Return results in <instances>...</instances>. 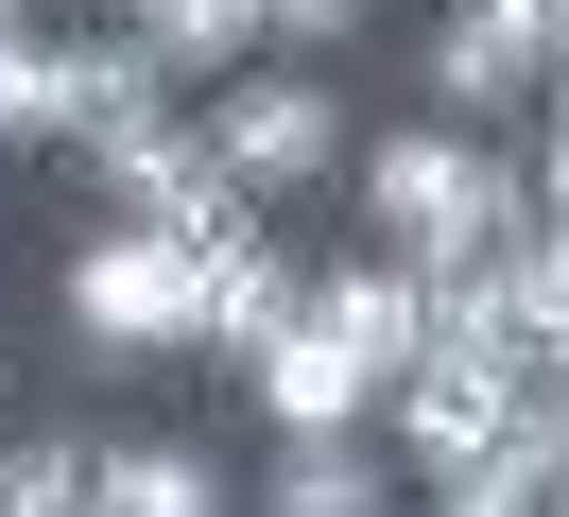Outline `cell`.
<instances>
[{
  "instance_id": "obj_1",
  "label": "cell",
  "mask_w": 569,
  "mask_h": 517,
  "mask_svg": "<svg viewBox=\"0 0 569 517\" xmlns=\"http://www.w3.org/2000/svg\"><path fill=\"white\" fill-rule=\"evenodd\" d=\"M346 207H362V241H380L397 276L483 259L500 225H569V207L518 190V156H500V138H449V121H380V138L346 156Z\"/></svg>"
},
{
  "instance_id": "obj_2",
  "label": "cell",
  "mask_w": 569,
  "mask_h": 517,
  "mask_svg": "<svg viewBox=\"0 0 569 517\" xmlns=\"http://www.w3.org/2000/svg\"><path fill=\"white\" fill-rule=\"evenodd\" d=\"M190 138H208V172L277 225V207H328L346 190V156H362V103H346V69H224V87H190Z\"/></svg>"
},
{
  "instance_id": "obj_3",
  "label": "cell",
  "mask_w": 569,
  "mask_h": 517,
  "mask_svg": "<svg viewBox=\"0 0 569 517\" xmlns=\"http://www.w3.org/2000/svg\"><path fill=\"white\" fill-rule=\"evenodd\" d=\"M52 310H70L87 379H173V362H208V294H190V241L87 225V241H70V276H52Z\"/></svg>"
},
{
  "instance_id": "obj_4",
  "label": "cell",
  "mask_w": 569,
  "mask_h": 517,
  "mask_svg": "<svg viewBox=\"0 0 569 517\" xmlns=\"http://www.w3.org/2000/svg\"><path fill=\"white\" fill-rule=\"evenodd\" d=\"M552 87H569V0H449L415 34V121H449V138L552 121Z\"/></svg>"
},
{
  "instance_id": "obj_5",
  "label": "cell",
  "mask_w": 569,
  "mask_h": 517,
  "mask_svg": "<svg viewBox=\"0 0 569 517\" xmlns=\"http://www.w3.org/2000/svg\"><path fill=\"white\" fill-rule=\"evenodd\" d=\"M362 431L397 483H466L500 466V431H569V362H397Z\"/></svg>"
},
{
  "instance_id": "obj_6",
  "label": "cell",
  "mask_w": 569,
  "mask_h": 517,
  "mask_svg": "<svg viewBox=\"0 0 569 517\" xmlns=\"http://www.w3.org/2000/svg\"><path fill=\"white\" fill-rule=\"evenodd\" d=\"M36 121H52V156H104V138L173 121V69H156L121 18H52V52H36Z\"/></svg>"
},
{
  "instance_id": "obj_7",
  "label": "cell",
  "mask_w": 569,
  "mask_h": 517,
  "mask_svg": "<svg viewBox=\"0 0 569 517\" xmlns=\"http://www.w3.org/2000/svg\"><path fill=\"white\" fill-rule=\"evenodd\" d=\"M87 207H104V225H139V241H208L242 190L208 172V138H190V103H173V121H139V138H104V156H87Z\"/></svg>"
},
{
  "instance_id": "obj_8",
  "label": "cell",
  "mask_w": 569,
  "mask_h": 517,
  "mask_svg": "<svg viewBox=\"0 0 569 517\" xmlns=\"http://www.w3.org/2000/svg\"><path fill=\"white\" fill-rule=\"evenodd\" d=\"M242 397H259V431H277V448H311V431H362V414H380V379H362L311 310H277V328L242 345Z\"/></svg>"
},
{
  "instance_id": "obj_9",
  "label": "cell",
  "mask_w": 569,
  "mask_h": 517,
  "mask_svg": "<svg viewBox=\"0 0 569 517\" xmlns=\"http://www.w3.org/2000/svg\"><path fill=\"white\" fill-rule=\"evenodd\" d=\"M293 310H311V328L346 345L362 379H397V362L431 345V294H415V276L380 259V241H346V259H293Z\"/></svg>"
},
{
  "instance_id": "obj_10",
  "label": "cell",
  "mask_w": 569,
  "mask_h": 517,
  "mask_svg": "<svg viewBox=\"0 0 569 517\" xmlns=\"http://www.w3.org/2000/svg\"><path fill=\"white\" fill-rule=\"evenodd\" d=\"M87 500L104 517H242V483L190 431H87Z\"/></svg>"
},
{
  "instance_id": "obj_11",
  "label": "cell",
  "mask_w": 569,
  "mask_h": 517,
  "mask_svg": "<svg viewBox=\"0 0 569 517\" xmlns=\"http://www.w3.org/2000/svg\"><path fill=\"white\" fill-rule=\"evenodd\" d=\"M190 294H208V362H242V345L293 310V241L259 225V207H224V225L190 241Z\"/></svg>"
},
{
  "instance_id": "obj_12",
  "label": "cell",
  "mask_w": 569,
  "mask_h": 517,
  "mask_svg": "<svg viewBox=\"0 0 569 517\" xmlns=\"http://www.w3.org/2000/svg\"><path fill=\"white\" fill-rule=\"evenodd\" d=\"M242 517H415V483L380 466V431H311L242 483Z\"/></svg>"
},
{
  "instance_id": "obj_13",
  "label": "cell",
  "mask_w": 569,
  "mask_h": 517,
  "mask_svg": "<svg viewBox=\"0 0 569 517\" xmlns=\"http://www.w3.org/2000/svg\"><path fill=\"white\" fill-rule=\"evenodd\" d=\"M121 34L173 69V103L224 87V69H259V0H121Z\"/></svg>"
},
{
  "instance_id": "obj_14",
  "label": "cell",
  "mask_w": 569,
  "mask_h": 517,
  "mask_svg": "<svg viewBox=\"0 0 569 517\" xmlns=\"http://www.w3.org/2000/svg\"><path fill=\"white\" fill-rule=\"evenodd\" d=\"M552 500H569V431H500V466L415 483V517H552Z\"/></svg>"
},
{
  "instance_id": "obj_15",
  "label": "cell",
  "mask_w": 569,
  "mask_h": 517,
  "mask_svg": "<svg viewBox=\"0 0 569 517\" xmlns=\"http://www.w3.org/2000/svg\"><path fill=\"white\" fill-rule=\"evenodd\" d=\"M0 517H104L87 500V431H0Z\"/></svg>"
},
{
  "instance_id": "obj_16",
  "label": "cell",
  "mask_w": 569,
  "mask_h": 517,
  "mask_svg": "<svg viewBox=\"0 0 569 517\" xmlns=\"http://www.w3.org/2000/svg\"><path fill=\"white\" fill-rule=\"evenodd\" d=\"M380 18H397V0H259V52H277V69H346Z\"/></svg>"
},
{
  "instance_id": "obj_17",
  "label": "cell",
  "mask_w": 569,
  "mask_h": 517,
  "mask_svg": "<svg viewBox=\"0 0 569 517\" xmlns=\"http://www.w3.org/2000/svg\"><path fill=\"white\" fill-rule=\"evenodd\" d=\"M18 18H121V0H18Z\"/></svg>"
},
{
  "instance_id": "obj_18",
  "label": "cell",
  "mask_w": 569,
  "mask_h": 517,
  "mask_svg": "<svg viewBox=\"0 0 569 517\" xmlns=\"http://www.w3.org/2000/svg\"><path fill=\"white\" fill-rule=\"evenodd\" d=\"M0 397H18V345H0Z\"/></svg>"
}]
</instances>
